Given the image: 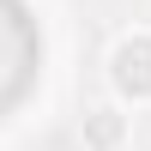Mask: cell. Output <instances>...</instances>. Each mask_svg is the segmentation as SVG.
I'll return each mask as SVG.
<instances>
[{
	"label": "cell",
	"mask_w": 151,
	"mask_h": 151,
	"mask_svg": "<svg viewBox=\"0 0 151 151\" xmlns=\"http://www.w3.org/2000/svg\"><path fill=\"white\" fill-rule=\"evenodd\" d=\"M103 73H109L115 103H127V109L151 103V30H145V24H139V30H121L115 42H109Z\"/></svg>",
	"instance_id": "obj_1"
},
{
	"label": "cell",
	"mask_w": 151,
	"mask_h": 151,
	"mask_svg": "<svg viewBox=\"0 0 151 151\" xmlns=\"http://www.w3.org/2000/svg\"><path fill=\"white\" fill-rule=\"evenodd\" d=\"M79 145H85V151H127V145H133V109L115 103V97L91 103V109L79 115Z\"/></svg>",
	"instance_id": "obj_2"
}]
</instances>
